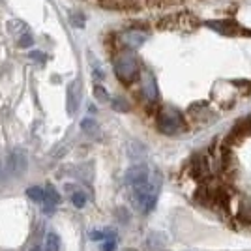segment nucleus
<instances>
[{"mask_svg":"<svg viewBox=\"0 0 251 251\" xmlns=\"http://www.w3.org/2000/svg\"><path fill=\"white\" fill-rule=\"evenodd\" d=\"M126 182L131 186L133 193L156 195L161 188V175L148 165H133L126 173Z\"/></svg>","mask_w":251,"mask_h":251,"instance_id":"obj_1","label":"nucleus"},{"mask_svg":"<svg viewBox=\"0 0 251 251\" xmlns=\"http://www.w3.org/2000/svg\"><path fill=\"white\" fill-rule=\"evenodd\" d=\"M186 126L184 116L180 111L173 109V107H163L161 111H157V127L161 133L165 135H175L182 127Z\"/></svg>","mask_w":251,"mask_h":251,"instance_id":"obj_2","label":"nucleus"},{"mask_svg":"<svg viewBox=\"0 0 251 251\" xmlns=\"http://www.w3.org/2000/svg\"><path fill=\"white\" fill-rule=\"evenodd\" d=\"M115 74L122 83H131L139 74V62L135 54L129 51L120 52L115 58Z\"/></svg>","mask_w":251,"mask_h":251,"instance_id":"obj_3","label":"nucleus"},{"mask_svg":"<svg viewBox=\"0 0 251 251\" xmlns=\"http://www.w3.org/2000/svg\"><path fill=\"white\" fill-rule=\"evenodd\" d=\"M141 90H143V96L147 98L148 103H156L157 101V84H156V77L152 75V72H145L143 77H141Z\"/></svg>","mask_w":251,"mask_h":251,"instance_id":"obj_4","label":"nucleus"},{"mask_svg":"<svg viewBox=\"0 0 251 251\" xmlns=\"http://www.w3.org/2000/svg\"><path fill=\"white\" fill-rule=\"evenodd\" d=\"M156 201L157 197L156 195H148V193H133V202H135V206L143 214H150L154 206H156Z\"/></svg>","mask_w":251,"mask_h":251,"instance_id":"obj_5","label":"nucleus"},{"mask_svg":"<svg viewBox=\"0 0 251 251\" xmlns=\"http://www.w3.org/2000/svg\"><path fill=\"white\" fill-rule=\"evenodd\" d=\"M58 202H60L58 191L52 188V186H47V188H45V199H43V202H42L43 212H52V210L58 206Z\"/></svg>","mask_w":251,"mask_h":251,"instance_id":"obj_6","label":"nucleus"},{"mask_svg":"<svg viewBox=\"0 0 251 251\" xmlns=\"http://www.w3.org/2000/svg\"><path fill=\"white\" fill-rule=\"evenodd\" d=\"M25 169H26V157H25L23 152L15 150L10 156V171L13 175H23Z\"/></svg>","mask_w":251,"mask_h":251,"instance_id":"obj_7","label":"nucleus"},{"mask_svg":"<svg viewBox=\"0 0 251 251\" xmlns=\"http://www.w3.org/2000/svg\"><path fill=\"white\" fill-rule=\"evenodd\" d=\"M77 92H79V84L77 83H72L70 84V88H68V113L70 115H74L75 111H77Z\"/></svg>","mask_w":251,"mask_h":251,"instance_id":"obj_8","label":"nucleus"},{"mask_svg":"<svg viewBox=\"0 0 251 251\" xmlns=\"http://www.w3.org/2000/svg\"><path fill=\"white\" fill-rule=\"evenodd\" d=\"M45 251H58L60 250V238L56 232H47L45 234V244H43Z\"/></svg>","mask_w":251,"mask_h":251,"instance_id":"obj_9","label":"nucleus"},{"mask_svg":"<svg viewBox=\"0 0 251 251\" xmlns=\"http://www.w3.org/2000/svg\"><path fill=\"white\" fill-rule=\"evenodd\" d=\"M26 195L30 197L34 202L42 204L43 199H45V188H40V186H32V188L26 189Z\"/></svg>","mask_w":251,"mask_h":251,"instance_id":"obj_10","label":"nucleus"},{"mask_svg":"<svg viewBox=\"0 0 251 251\" xmlns=\"http://www.w3.org/2000/svg\"><path fill=\"white\" fill-rule=\"evenodd\" d=\"M143 40H145V36H143L141 32H127V34L124 36V42L127 43V45H131V47L141 45V43H143Z\"/></svg>","mask_w":251,"mask_h":251,"instance_id":"obj_11","label":"nucleus"},{"mask_svg":"<svg viewBox=\"0 0 251 251\" xmlns=\"http://www.w3.org/2000/svg\"><path fill=\"white\" fill-rule=\"evenodd\" d=\"M81 129H83L84 133H88V135L94 137L96 133H98V124H96L94 120L86 118V120H83V122H81Z\"/></svg>","mask_w":251,"mask_h":251,"instance_id":"obj_12","label":"nucleus"},{"mask_svg":"<svg viewBox=\"0 0 251 251\" xmlns=\"http://www.w3.org/2000/svg\"><path fill=\"white\" fill-rule=\"evenodd\" d=\"M72 202H74V206H77V208H83L84 204H86V193L75 191L74 195H72Z\"/></svg>","mask_w":251,"mask_h":251,"instance_id":"obj_13","label":"nucleus"},{"mask_svg":"<svg viewBox=\"0 0 251 251\" xmlns=\"http://www.w3.org/2000/svg\"><path fill=\"white\" fill-rule=\"evenodd\" d=\"M115 250H116V238H109L101 246V251H115Z\"/></svg>","mask_w":251,"mask_h":251,"instance_id":"obj_14","label":"nucleus"},{"mask_svg":"<svg viewBox=\"0 0 251 251\" xmlns=\"http://www.w3.org/2000/svg\"><path fill=\"white\" fill-rule=\"evenodd\" d=\"M240 218L244 221H246V223H251V206H248V208H244L240 212Z\"/></svg>","mask_w":251,"mask_h":251,"instance_id":"obj_15","label":"nucleus"},{"mask_svg":"<svg viewBox=\"0 0 251 251\" xmlns=\"http://www.w3.org/2000/svg\"><path fill=\"white\" fill-rule=\"evenodd\" d=\"M19 45H21V47H30V45H32V36H30V34H25L21 40H19Z\"/></svg>","mask_w":251,"mask_h":251,"instance_id":"obj_16","label":"nucleus"},{"mask_svg":"<svg viewBox=\"0 0 251 251\" xmlns=\"http://www.w3.org/2000/svg\"><path fill=\"white\" fill-rule=\"evenodd\" d=\"M94 92H96V96H98V100H100V101H107V92H105L101 86H96Z\"/></svg>","mask_w":251,"mask_h":251,"instance_id":"obj_17","label":"nucleus"},{"mask_svg":"<svg viewBox=\"0 0 251 251\" xmlns=\"http://www.w3.org/2000/svg\"><path fill=\"white\" fill-rule=\"evenodd\" d=\"M113 105H115L118 111H127V103H126V101H120V100H113Z\"/></svg>","mask_w":251,"mask_h":251,"instance_id":"obj_18","label":"nucleus"},{"mask_svg":"<svg viewBox=\"0 0 251 251\" xmlns=\"http://www.w3.org/2000/svg\"><path fill=\"white\" fill-rule=\"evenodd\" d=\"M30 251H45V250H43L42 246H36V248H32V250H30Z\"/></svg>","mask_w":251,"mask_h":251,"instance_id":"obj_19","label":"nucleus"},{"mask_svg":"<svg viewBox=\"0 0 251 251\" xmlns=\"http://www.w3.org/2000/svg\"><path fill=\"white\" fill-rule=\"evenodd\" d=\"M126 251H137V250H131V248H127V250H126Z\"/></svg>","mask_w":251,"mask_h":251,"instance_id":"obj_20","label":"nucleus"}]
</instances>
